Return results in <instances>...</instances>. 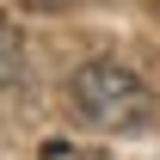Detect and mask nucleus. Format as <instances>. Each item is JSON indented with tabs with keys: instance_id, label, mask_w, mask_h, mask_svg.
Wrapping results in <instances>:
<instances>
[{
	"instance_id": "1",
	"label": "nucleus",
	"mask_w": 160,
	"mask_h": 160,
	"mask_svg": "<svg viewBox=\"0 0 160 160\" xmlns=\"http://www.w3.org/2000/svg\"><path fill=\"white\" fill-rule=\"evenodd\" d=\"M68 99H74V111L92 123V129H117V136H129V129H142V123L154 117V92L136 80V68L105 62V56L74 68Z\"/></svg>"
},
{
	"instance_id": "2",
	"label": "nucleus",
	"mask_w": 160,
	"mask_h": 160,
	"mask_svg": "<svg viewBox=\"0 0 160 160\" xmlns=\"http://www.w3.org/2000/svg\"><path fill=\"white\" fill-rule=\"evenodd\" d=\"M19 68H25V49H19V31L0 19V86H12L19 80Z\"/></svg>"
},
{
	"instance_id": "3",
	"label": "nucleus",
	"mask_w": 160,
	"mask_h": 160,
	"mask_svg": "<svg viewBox=\"0 0 160 160\" xmlns=\"http://www.w3.org/2000/svg\"><path fill=\"white\" fill-rule=\"evenodd\" d=\"M19 6H31V12H62V6H74V0H19Z\"/></svg>"
}]
</instances>
